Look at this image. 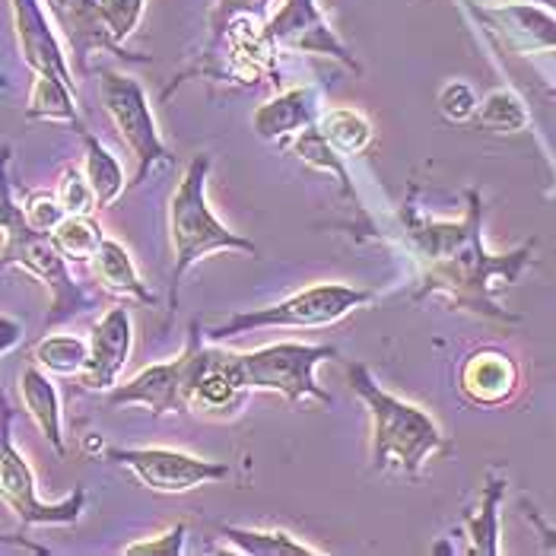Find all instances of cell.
Instances as JSON below:
<instances>
[{
    "instance_id": "6da1fadb",
    "label": "cell",
    "mask_w": 556,
    "mask_h": 556,
    "mask_svg": "<svg viewBox=\"0 0 556 556\" xmlns=\"http://www.w3.org/2000/svg\"><path fill=\"white\" fill-rule=\"evenodd\" d=\"M420 188L410 185L407 201L401 207V226L407 252L420 267V287L414 302L427 296H445L452 308L473 312L486 321L515 325L521 321L506 305H500V293L515 287L521 274L534 264L538 242H525L513 252H490L483 242V198L477 188H468V207L462 219H435L417 211Z\"/></svg>"
},
{
    "instance_id": "7a4b0ae2",
    "label": "cell",
    "mask_w": 556,
    "mask_h": 556,
    "mask_svg": "<svg viewBox=\"0 0 556 556\" xmlns=\"http://www.w3.org/2000/svg\"><path fill=\"white\" fill-rule=\"evenodd\" d=\"M343 369H346L350 388L356 391V397L366 404V410L372 417V465H376V471L394 468V471L417 477L429 455L448 448V439L442 435V429L435 427V420L427 410L388 394L386 388L376 382V376L369 372V366L346 359Z\"/></svg>"
},
{
    "instance_id": "3957f363",
    "label": "cell",
    "mask_w": 556,
    "mask_h": 556,
    "mask_svg": "<svg viewBox=\"0 0 556 556\" xmlns=\"http://www.w3.org/2000/svg\"><path fill=\"white\" fill-rule=\"evenodd\" d=\"M207 172L211 156H194L185 169L169 204V236H172V274H169V308L178 305V290L185 274L216 252H242L257 257V245L252 239L232 232L207 204Z\"/></svg>"
},
{
    "instance_id": "277c9868",
    "label": "cell",
    "mask_w": 556,
    "mask_h": 556,
    "mask_svg": "<svg viewBox=\"0 0 556 556\" xmlns=\"http://www.w3.org/2000/svg\"><path fill=\"white\" fill-rule=\"evenodd\" d=\"M0 229H3V267H23L33 274L39 283L48 287L51 293V308L45 325H58L71 315H80L92 308L96 302L86 296L84 287L71 277V261L54 245L51 232H39L29 226L23 214V204L16 207L10 198V181H7V166H3V214H0Z\"/></svg>"
},
{
    "instance_id": "5b68a950",
    "label": "cell",
    "mask_w": 556,
    "mask_h": 556,
    "mask_svg": "<svg viewBox=\"0 0 556 556\" xmlns=\"http://www.w3.org/2000/svg\"><path fill=\"white\" fill-rule=\"evenodd\" d=\"M376 300L372 290H359L350 283H315L305 287L300 293L287 296V300L252 308V312H236L232 318H226L223 325H216L207 331V341L223 343L239 334H252L264 328H328L334 321H341L343 315H350L353 308Z\"/></svg>"
},
{
    "instance_id": "8992f818",
    "label": "cell",
    "mask_w": 556,
    "mask_h": 556,
    "mask_svg": "<svg viewBox=\"0 0 556 556\" xmlns=\"http://www.w3.org/2000/svg\"><path fill=\"white\" fill-rule=\"evenodd\" d=\"M242 359H245L252 391H274V394L287 397L290 404L312 397L325 407H334V397L315 382V366L325 359H338V346L280 341L270 346H257L252 353H242Z\"/></svg>"
},
{
    "instance_id": "52a82bcc",
    "label": "cell",
    "mask_w": 556,
    "mask_h": 556,
    "mask_svg": "<svg viewBox=\"0 0 556 556\" xmlns=\"http://www.w3.org/2000/svg\"><path fill=\"white\" fill-rule=\"evenodd\" d=\"M99 77H102L99 80V102H102L105 115L112 118L118 137L125 140V147L137 163L130 185H143L153 166H172L175 156L160 137L143 86L134 77L115 74V71H99Z\"/></svg>"
},
{
    "instance_id": "ba28073f",
    "label": "cell",
    "mask_w": 556,
    "mask_h": 556,
    "mask_svg": "<svg viewBox=\"0 0 556 556\" xmlns=\"http://www.w3.org/2000/svg\"><path fill=\"white\" fill-rule=\"evenodd\" d=\"M204 331L198 321H191L188 331V350H191V363H188V410L194 414H207V417H226L236 414L245 397H249V372H245V359L242 353H229L223 346L204 343Z\"/></svg>"
},
{
    "instance_id": "9c48e42d",
    "label": "cell",
    "mask_w": 556,
    "mask_h": 556,
    "mask_svg": "<svg viewBox=\"0 0 556 556\" xmlns=\"http://www.w3.org/2000/svg\"><path fill=\"white\" fill-rule=\"evenodd\" d=\"M13 410H3V442H0V496L10 506V513L20 518V525H77L86 509V490L77 486L61 503H42L36 493V477L26 465L23 452L10 439Z\"/></svg>"
},
{
    "instance_id": "30bf717a",
    "label": "cell",
    "mask_w": 556,
    "mask_h": 556,
    "mask_svg": "<svg viewBox=\"0 0 556 556\" xmlns=\"http://www.w3.org/2000/svg\"><path fill=\"white\" fill-rule=\"evenodd\" d=\"M264 36L274 48L315 54V58H334L350 74H356V77L363 74V64L353 58V51L331 29L318 0H280L277 10H270V16L264 23Z\"/></svg>"
},
{
    "instance_id": "8fae6325",
    "label": "cell",
    "mask_w": 556,
    "mask_h": 556,
    "mask_svg": "<svg viewBox=\"0 0 556 556\" xmlns=\"http://www.w3.org/2000/svg\"><path fill=\"white\" fill-rule=\"evenodd\" d=\"M105 458L118 468H128L153 493H188L229 477L223 462H207L175 448H109Z\"/></svg>"
},
{
    "instance_id": "7c38bea8",
    "label": "cell",
    "mask_w": 556,
    "mask_h": 556,
    "mask_svg": "<svg viewBox=\"0 0 556 556\" xmlns=\"http://www.w3.org/2000/svg\"><path fill=\"white\" fill-rule=\"evenodd\" d=\"M471 13L506 54H556V16L547 7L515 0L500 7H471Z\"/></svg>"
},
{
    "instance_id": "4fadbf2b",
    "label": "cell",
    "mask_w": 556,
    "mask_h": 556,
    "mask_svg": "<svg viewBox=\"0 0 556 556\" xmlns=\"http://www.w3.org/2000/svg\"><path fill=\"white\" fill-rule=\"evenodd\" d=\"M54 26L61 29L64 42L71 48L77 67H89V54L92 51H112L118 58H125L130 64H147L150 58L134 54L125 45L115 42L109 20H105V0H45Z\"/></svg>"
},
{
    "instance_id": "5bb4252c",
    "label": "cell",
    "mask_w": 556,
    "mask_h": 556,
    "mask_svg": "<svg viewBox=\"0 0 556 556\" xmlns=\"http://www.w3.org/2000/svg\"><path fill=\"white\" fill-rule=\"evenodd\" d=\"M188 363H191V350L185 346L175 359L156 363L140 369L130 382L115 386L105 394V404L115 407H130L140 404L147 407L153 417H166V414H188Z\"/></svg>"
},
{
    "instance_id": "9a60e30c",
    "label": "cell",
    "mask_w": 556,
    "mask_h": 556,
    "mask_svg": "<svg viewBox=\"0 0 556 556\" xmlns=\"http://www.w3.org/2000/svg\"><path fill=\"white\" fill-rule=\"evenodd\" d=\"M45 10H48L45 0H10L20 58L33 74H54L71 86H77L74 74H71V61L64 54V45L54 33L58 26L48 23Z\"/></svg>"
},
{
    "instance_id": "2e32d148",
    "label": "cell",
    "mask_w": 556,
    "mask_h": 556,
    "mask_svg": "<svg viewBox=\"0 0 556 556\" xmlns=\"http://www.w3.org/2000/svg\"><path fill=\"white\" fill-rule=\"evenodd\" d=\"M134 343V325L125 305H112L92 328L89 338V359L80 372V386L86 391H112L125 369Z\"/></svg>"
},
{
    "instance_id": "e0dca14e",
    "label": "cell",
    "mask_w": 556,
    "mask_h": 556,
    "mask_svg": "<svg viewBox=\"0 0 556 556\" xmlns=\"http://www.w3.org/2000/svg\"><path fill=\"white\" fill-rule=\"evenodd\" d=\"M458 388L477 407H503L521 388V369L500 346H480L462 363Z\"/></svg>"
},
{
    "instance_id": "ac0fdd59",
    "label": "cell",
    "mask_w": 556,
    "mask_h": 556,
    "mask_svg": "<svg viewBox=\"0 0 556 556\" xmlns=\"http://www.w3.org/2000/svg\"><path fill=\"white\" fill-rule=\"evenodd\" d=\"M321 112H325L321 92L315 86H296L257 105L252 115V130L267 143H283L287 137H296L300 130L318 125Z\"/></svg>"
},
{
    "instance_id": "d6986e66",
    "label": "cell",
    "mask_w": 556,
    "mask_h": 556,
    "mask_svg": "<svg viewBox=\"0 0 556 556\" xmlns=\"http://www.w3.org/2000/svg\"><path fill=\"white\" fill-rule=\"evenodd\" d=\"M290 153H293L300 163H305V166H312V169L318 172H331V175L341 181L343 201H350V207H353V214H356V223L350 226V232H353L356 239H379V229L372 226V219L366 214V204H363V198H359V191H356V185H353V178H350V172H346V156L338 153V150L325 140V134L318 130V125L300 130V134L290 140Z\"/></svg>"
},
{
    "instance_id": "ffe728a7",
    "label": "cell",
    "mask_w": 556,
    "mask_h": 556,
    "mask_svg": "<svg viewBox=\"0 0 556 556\" xmlns=\"http://www.w3.org/2000/svg\"><path fill=\"white\" fill-rule=\"evenodd\" d=\"M20 397L26 414L36 420V427L42 429V435L48 439V445L64 455V427H61V397L58 388L51 386V379L45 376L39 366H26L20 372Z\"/></svg>"
},
{
    "instance_id": "44dd1931",
    "label": "cell",
    "mask_w": 556,
    "mask_h": 556,
    "mask_svg": "<svg viewBox=\"0 0 556 556\" xmlns=\"http://www.w3.org/2000/svg\"><path fill=\"white\" fill-rule=\"evenodd\" d=\"M26 118L29 122H67L74 128H86L77 109V86L54 77V74H36L26 99Z\"/></svg>"
},
{
    "instance_id": "7402d4cb",
    "label": "cell",
    "mask_w": 556,
    "mask_h": 556,
    "mask_svg": "<svg viewBox=\"0 0 556 556\" xmlns=\"http://www.w3.org/2000/svg\"><path fill=\"white\" fill-rule=\"evenodd\" d=\"M96 277L99 283L112 293V296H122V300H137L143 305H156V293L147 290V283L140 280L137 267H134V257L128 255V249L115 239L105 236L99 255H96Z\"/></svg>"
},
{
    "instance_id": "603a6c76",
    "label": "cell",
    "mask_w": 556,
    "mask_h": 556,
    "mask_svg": "<svg viewBox=\"0 0 556 556\" xmlns=\"http://www.w3.org/2000/svg\"><path fill=\"white\" fill-rule=\"evenodd\" d=\"M77 134H80V140H84L86 147V178H89V185H92V191H96L99 211H105V207H112V204L122 198V191H125V169H122L118 156H115L99 137H92L89 128H80Z\"/></svg>"
},
{
    "instance_id": "cb8c5ba5",
    "label": "cell",
    "mask_w": 556,
    "mask_h": 556,
    "mask_svg": "<svg viewBox=\"0 0 556 556\" xmlns=\"http://www.w3.org/2000/svg\"><path fill=\"white\" fill-rule=\"evenodd\" d=\"M219 534L226 544H232L239 554L249 556H315L318 547L302 544L290 531L280 528H236V525H219Z\"/></svg>"
},
{
    "instance_id": "d4e9b609",
    "label": "cell",
    "mask_w": 556,
    "mask_h": 556,
    "mask_svg": "<svg viewBox=\"0 0 556 556\" xmlns=\"http://www.w3.org/2000/svg\"><path fill=\"white\" fill-rule=\"evenodd\" d=\"M503 493H506V477L490 471L486 483H483V493H480V509L468 515V534H471L468 554H500V503H503Z\"/></svg>"
},
{
    "instance_id": "484cf974",
    "label": "cell",
    "mask_w": 556,
    "mask_h": 556,
    "mask_svg": "<svg viewBox=\"0 0 556 556\" xmlns=\"http://www.w3.org/2000/svg\"><path fill=\"white\" fill-rule=\"evenodd\" d=\"M318 130L325 134V140L343 156H359L376 140L372 122L363 112H356V109H325L321 118H318Z\"/></svg>"
},
{
    "instance_id": "4316f807",
    "label": "cell",
    "mask_w": 556,
    "mask_h": 556,
    "mask_svg": "<svg viewBox=\"0 0 556 556\" xmlns=\"http://www.w3.org/2000/svg\"><path fill=\"white\" fill-rule=\"evenodd\" d=\"M54 245L64 252L67 261L74 264H84V261H92L99 255L105 236H102V226L92 219V214H67L64 223L51 232Z\"/></svg>"
},
{
    "instance_id": "83f0119b",
    "label": "cell",
    "mask_w": 556,
    "mask_h": 556,
    "mask_svg": "<svg viewBox=\"0 0 556 556\" xmlns=\"http://www.w3.org/2000/svg\"><path fill=\"white\" fill-rule=\"evenodd\" d=\"M528 109L513 89H493L473 115V125L490 134H518L528 128Z\"/></svg>"
},
{
    "instance_id": "f1b7e54d",
    "label": "cell",
    "mask_w": 556,
    "mask_h": 556,
    "mask_svg": "<svg viewBox=\"0 0 556 556\" xmlns=\"http://www.w3.org/2000/svg\"><path fill=\"white\" fill-rule=\"evenodd\" d=\"M33 359L42 366L45 372L54 376H80L89 359V343L77 334H54V338H42L33 350Z\"/></svg>"
},
{
    "instance_id": "f546056e",
    "label": "cell",
    "mask_w": 556,
    "mask_h": 556,
    "mask_svg": "<svg viewBox=\"0 0 556 556\" xmlns=\"http://www.w3.org/2000/svg\"><path fill=\"white\" fill-rule=\"evenodd\" d=\"M270 7H274V0H216L214 10H211V42H207V51L219 48V42L229 33V26L236 20H242V16L264 26L267 16H270Z\"/></svg>"
},
{
    "instance_id": "4dcf8cb0",
    "label": "cell",
    "mask_w": 556,
    "mask_h": 556,
    "mask_svg": "<svg viewBox=\"0 0 556 556\" xmlns=\"http://www.w3.org/2000/svg\"><path fill=\"white\" fill-rule=\"evenodd\" d=\"M58 198H61V204H64L67 214H92V211H99L96 191H92L86 172L77 169V166H67V169L61 172Z\"/></svg>"
},
{
    "instance_id": "1f68e13d",
    "label": "cell",
    "mask_w": 556,
    "mask_h": 556,
    "mask_svg": "<svg viewBox=\"0 0 556 556\" xmlns=\"http://www.w3.org/2000/svg\"><path fill=\"white\" fill-rule=\"evenodd\" d=\"M23 214L29 219V226L33 229H39V232H54L61 223H64V204H61V198L58 194H48V191H29L26 194V201H23Z\"/></svg>"
},
{
    "instance_id": "d6a6232c",
    "label": "cell",
    "mask_w": 556,
    "mask_h": 556,
    "mask_svg": "<svg viewBox=\"0 0 556 556\" xmlns=\"http://www.w3.org/2000/svg\"><path fill=\"white\" fill-rule=\"evenodd\" d=\"M477 109H480V102H477L473 89L468 84H462V80H452L439 92V112H442L445 122H455V125L473 122Z\"/></svg>"
},
{
    "instance_id": "836d02e7",
    "label": "cell",
    "mask_w": 556,
    "mask_h": 556,
    "mask_svg": "<svg viewBox=\"0 0 556 556\" xmlns=\"http://www.w3.org/2000/svg\"><path fill=\"white\" fill-rule=\"evenodd\" d=\"M147 0H105V20L115 36V42L125 45L140 29Z\"/></svg>"
},
{
    "instance_id": "e575fe53",
    "label": "cell",
    "mask_w": 556,
    "mask_h": 556,
    "mask_svg": "<svg viewBox=\"0 0 556 556\" xmlns=\"http://www.w3.org/2000/svg\"><path fill=\"white\" fill-rule=\"evenodd\" d=\"M185 521H178V525H172L169 531H163V534H156V538H147V541H137V544H130L125 547L122 554L128 556H181L185 554Z\"/></svg>"
},
{
    "instance_id": "d590c367",
    "label": "cell",
    "mask_w": 556,
    "mask_h": 556,
    "mask_svg": "<svg viewBox=\"0 0 556 556\" xmlns=\"http://www.w3.org/2000/svg\"><path fill=\"white\" fill-rule=\"evenodd\" d=\"M521 509H525V518L531 521V528L538 531V541H541V551L544 554H556V525H551L544 515L538 513L528 500H521Z\"/></svg>"
},
{
    "instance_id": "8d00e7d4",
    "label": "cell",
    "mask_w": 556,
    "mask_h": 556,
    "mask_svg": "<svg viewBox=\"0 0 556 556\" xmlns=\"http://www.w3.org/2000/svg\"><path fill=\"white\" fill-rule=\"evenodd\" d=\"M0 328H3V343H0V353L7 356V353L16 346V343L23 341V325H20V321H13L10 315H3V318H0Z\"/></svg>"
},
{
    "instance_id": "74e56055",
    "label": "cell",
    "mask_w": 556,
    "mask_h": 556,
    "mask_svg": "<svg viewBox=\"0 0 556 556\" xmlns=\"http://www.w3.org/2000/svg\"><path fill=\"white\" fill-rule=\"evenodd\" d=\"M534 3H541V7H547V10H554L556 13V0H534Z\"/></svg>"
}]
</instances>
